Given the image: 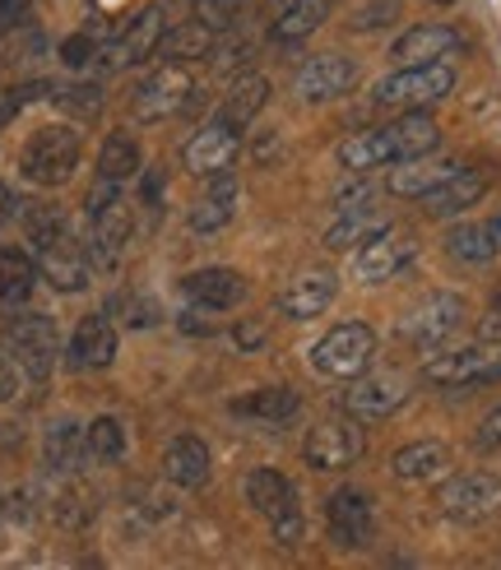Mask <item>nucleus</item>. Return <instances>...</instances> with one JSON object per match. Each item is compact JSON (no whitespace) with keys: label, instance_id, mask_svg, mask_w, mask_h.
Masks as SVG:
<instances>
[{"label":"nucleus","instance_id":"9b49d317","mask_svg":"<svg viewBox=\"0 0 501 570\" xmlns=\"http://www.w3.org/2000/svg\"><path fill=\"white\" fill-rule=\"evenodd\" d=\"M163 38H167V10H163V6H149L139 19H130V23L121 28V38L111 42L107 51H98L94 61H98L102 75L130 70V66H139V61H149V56L163 47Z\"/></svg>","mask_w":501,"mask_h":570},{"label":"nucleus","instance_id":"4d7b16f0","mask_svg":"<svg viewBox=\"0 0 501 570\" xmlns=\"http://www.w3.org/2000/svg\"><path fill=\"white\" fill-rule=\"evenodd\" d=\"M10 66V42H6V33H0V70Z\"/></svg>","mask_w":501,"mask_h":570},{"label":"nucleus","instance_id":"a19ab883","mask_svg":"<svg viewBox=\"0 0 501 570\" xmlns=\"http://www.w3.org/2000/svg\"><path fill=\"white\" fill-rule=\"evenodd\" d=\"M242 10H246V0H195V19L209 23L214 33H233Z\"/></svg>","mask_w":501,"mask_h":570},{"label":"nucleus","instance_id":"de8ad7c7","mask_svg":"<svg viewBox=\"0 0 501 570\" xmlns=\"http://www.w3.org/2000/svg\"><path fill=\"white\" fill-rule=\"evenodd\" d=\"M94 56H98V47H94V38H89V33H75V38H66V42H61V61H66L70 70L89 66Z\"/></svg>","mask_w":501,"mask_h":570},{"label":"nucleus","instance_id":"49530a36","mask_svg":"<svg viewBox=\"0 0 501 570\" xmlns=\"http://www.w3.org/2000/svg\"><path fill=\"white\" fill-rule=\"evenodd\" d=\"M117 199H121V181H111V177H94L89 195H84V209H89V218H94V214H102L107 205H117Z\"/></svg>","mask_w":501,"mask_h":570},{"label":"nucleus","instance_id":"79ce46f5","mask_svg":"<svg viewBox=\"0 0 501 570\" xmlns=\"http://www.w3.org/2000/svg\"><path fill=\"white\" fill-rule=\"evenodd\" d=\"M246 61H256V38H228L214 47V70H246Z\"/></svg>","mask_w":501,"mask_h":570},{"label":"nucleus","instance_id":"7c9ffc66","mask_svg":"<svg viewBox=\"0 0 501 570\" xmlns=\"http://www.w3.org/2000/svg\"><path fill=\"white\" fill-rule=\"evenodd\" d=\"M445 469H451V445H441V441H413L395 450V460H390L395 482H436Z\"/></svg>","mask_w":501,"mask_h":570},{"label":"nucleus","instance_id":"423d86ee","mask_svg":"<svg viewBox=\"0 0 501 570\" xmlns=\"http://www.w3.org/2000/svg\"><path fill=\"white\" fill-rule=\"evenodd\" d=\"M0 338H6V348L19 357L23 376L28 381H47L56 357H61V334H56V321L51 316H10L6 330H0Z\"/></svg>","mask_w":501,"mask_h":570},{"label":"nucleus","instance_id":"20e7f679","mask_svg":"<svg viewBox=\"0 0 501 570\" xmlns=\"http://www.w3.org/2000/svg\"><path fill=\"white\" fill-rule=\"evenodd\" d=\"M372 357H376V330L367 321H344L312 348V372L330 381H353L367 372Z\"/></svg>","mask_w":501,"mask_h":570},{"label":"nucleus","instance_id":"b1692460","mask_svg":"<svg viewBox=\"0 0 501 570\" xmlns=\"http://www.w3.org/2000/svg\"><path fill=\"white\" fill-rule=\"evenodd\" d=\"M242 497H246V505L256 510V515H265V520H278L284 510H297L302 501H297V488L293 482L278 473V469H250L246 478H242Z\"/></svg>","mask_w":501,"mask_h":570},{"label":"nucleus","instance_id":"0eeeda50","mask_svg":"<svg viewBox=\"0 0 501 570\" xmlns=\"http://www.w3.org/2000/svg\"><path fill=\"white\" fill-rule=\"evenodd\" d=\"M362 454H367V432H362L357 417H334V422H316L302 441V460L316 473H340L353 469Z\"/></svg>","mask_w":501,"mask_h":570},{"label":"nucleus","instance_id":"c03bdc74","mask_svg":"<svg viewBox=\"0 0 501 570\" xmlns=\"http://www.w3.org/2000/svg\"><path fill=\"white\" fill-rule=\"evenodd\" d=\"M38 94H51V83H42V79H33V83H19V89H10V94H0V135H6V126L19 117V107L23 102H33Z\"/></svg>","mask_w":501,"mask_h":570},{"label":"nucleus","instance_id":"864d4df0","mask_svg":"<svg viewBox=\"0 0 501 570\" xmlns=\"http://www.w3.org/2000/svg\"><path fill=\"white\" fill-rule=\"evenodd\" d=\"M154 316H158L154 302H135V306H130V325H135V330H149V325H158Z\"/></svg>","mask_w":501,"mask_h":570},{"label":"nucleus","instance_id":"473e14b6","mask_svg":"<svg viewBox=\"0 0 501 570\" xmlns=\"http://www.w3.org/2000/svg\"><path fill=\"white\" fill-rule=\"evenodd\" d=\"M445 250H451L460 265H492L501 250V233H497V223H460V227H451V237H445Z\"/></svg>","mask_w":501,"mask_h":570},{"label":"nucleus","instance_id":"72a5a7b5","mask_svg":"<svg viewBox=\"0 0 501 570\" xmlns=\"http://www.w3.org/2000/svg\"><path fill=\"white\" fill-rule=\"evenodd\" d=\"M214 47H218V33L209 23H200V19H190V23H177V28H167V38H163V56L173 66H190V61H205V56H214Z\"/></svg>","mask_w":501,"mask_h":570},{"label":"nucleus","instance_id":"09e8293b","mask_svg":"<svg viewBox=\"0 0 501 570\" xmlns=\"http://www.w3.org/2000/svg\"><path fill=\"white\" fill-rule=\"evenodd\" d=\"M19 390H23V366L0 353V404H14Z\"/></svg>","mask_w":501,"mask_h":570},{"label":"nucleus","instance_id":"37998d69","mask_svg":"<svg viewBox=\"0 0 501 570\" xmlns=\"http://www.w3.org/2000/svg\"><path fill=\"white\" fill-rule=\"evenodd\" d=\"M372 195L376 186L367 181V173H348V181L334 190V214H344V209H362V205H372Z\"/></svg>","mask_w":501,"mask_h":570},{"label":"nucleus","instance_id":"8fccbe9b","mask_svg":"<svg viewBox=\"0 0 501 570\" xmlns=\"http://www.w3.org/2000/svg\"><path fill=\"white\" fill-rule=\"evenodd\" d=\"M265 338H269V330H265L261 321H242V325L233 330V344H237L242 353H250V348H265Z\"/></svg>","mask_w":501,"mask_h":570},{"label":"nucleus","instance_id":"13d9d810","mask_svg":"<svg viewBox=\"0 0 501 570\" xmlns=\"http://www.w3.org/2000/svg\"><path fill=\"white\" fill-rule=\"evenodd\" d=\"M0 524H6V497H0Z\"/></svg>","mask_w":501,"mask_h":570},{"label":"nucleus","instance_id":"2eb2a0df","mask_svg":"<svg viewBox=\"0 0 501 570\" xmlns=\"http://www.w3.org/2000/svg\"><path fill=\"white\" fill-rule=\"evenodd\" d=\"M409 399V381L404 376H390V372H381V376H353L348 381V390L340 394V409L348 413V417H357V422H381V417H390L400 404Z\"/></svg>","mask_w":501,"mask_h":570},{"label":"nucleus","instance_id":"c9c22d12","mask_svg":"<svg viewBox=\"0 0 501 570\" xmlns=\"http://www.w3.org/2000/svg\"><path fill=\"white\" fill-rule=\"evenodd\" d=\"M385 227V218L376 214V205H362V209H344L340 218H334L325 227V246L330 250H357L367 237H376Z\"/></svg>","mask_w":501,"mask_h":570},{"label":"nucleus","instance_id":"a18cd8bd","mask_svg":"<svg viewBox=\"0 0 501 570\" xmlns=\"http://www.w3.org/2000/svg\"><path fill=\"white\" fill-rule=\"evenodd\" d=\"M400 14V0H372V6H362L357 14H353V33H376V28H385L390 19Z\"/></svg>","mask_w":501,"mask_h":570},{"label":"nucleus","instance_id":"5fc2aeb1","mask_svg":"<svg viewBox=\"0 0 501 570\" xmlns=\"http://www.w3.org/2000/svg\"><path fill=\"white\" fill-rule=\"evenodd\" d=\"M14 209H19V205H14V190H10L6 181H0V227H6V223L14 218Z\"/></svg>","mask_w":501,"mask_h":570},{"label":"nucleus","instance_id":"e433bc0d","mask_svg":"<svg viewBox=\"0 0 501 570\" xmlns=\"http://www.w3.org/2000/svg\"><path fill=\"white\" fill-rule=\"evenodd\" d=\"M139 173V145L130 130H111L102 139V154H98V177H111V181H130Z\"/></svg>","mask_w":501,"mask_h":570},{"label":"nucleus","instance_id":"f257e3e1","mask_svg":"<svg viewBox=\"0 0 501 570\" xmlns=\"http://www.w3.org/2000/svg\"><path fill=\"white\" fill-rule=\"evenodd\" d=\"M441 149V126L428 111H395V121L357 130L340 145V163L348 173H376V167H395L418 154H436Z\"/></svg>","mask_w":501,"mask_h":570},{"label":"nucleus","instance_id":"dca6fc26","mask_svg":"<svg viewBox=\"0 0 501 570\" xmlns=\"http://www.w3.org/2000/svg\"><path fill=\"white\" fill-rule=\"evenodd\" d=\"M117 348H121L117 325H111L107 311H94V316H84L75 325L70 344H66V362L75 372H102V366L117 362Z\"/></svg>","mask_w":501,"mask_h":570},{"label":"nucleus","instance_id":"cd10ccee","mask_svg":"<svg viewBox=\"0 0 501 570\" xmlns=\"http://www.w3.org/2000/svg\"><path fill=\"white\" fill-rule=\"evenodd\" d=\"M265 102H269V79H265V75H256V70H242V75L228 83V94H223L218 117L246 130V126L265 111Z\"/></svg>","mask_w":501,"mask_h":570},{"label":"nucleus","instance_id":"f03ea898","mask_svg":"<svg viewBox=\"0 0 501 570\" xmlns=\"http://www.w3.org/2000/svg\"><path fill=\"white\" fill-rule=\"evenodd\" d=\"M84 158V135L75 126H42L28 135V145L19 154V173L33 186H66L75 177V167Z\"/></svg>","mask_w":501,"mask_h":570},{"label":"nucleus","instance_id":"58836bf2","mask_svg":"<svg viewBox=\"0 0 501 570\" xmlns=\"http://www.w3.org/2000/svg\"><path fill=\"white\" fill-rule=\"evenodd\" d=\"M84 441H89V460L117 464L121 454H126V426H121V417L102 413V417H94L89 426H84Z\"/></svg>","mask_w":501,"mask_h":570},{"label":"nucleus","instance_id":"c85d7f7f","mask_svg":"<svg viewBox=\"0 0 501 570\" xmlns=\"http://www.w3.org/2000/svg\"><path fill=\"white\" fill-rule=\"evenodd\" d=\"M38 255L28 246H0V302L6 306H23L38 288Z\"/></svg>","mask_w":501,"mask_h":570},{"label":"nucleus","instance_id":"393cba45","mask_svg":"<svg viewBox=\"0 0 501 570\" xmlns=\"http://www.w3.org/2000/svg\"><path fill=\"white\" fill-rule=\"evenodd\" d=\"M126 237H130V209L117 199V205H107L102 214L89 218V246H84V250H89V261H94V265L111 269V265L121 261Z\"/></svg>","mask_w":501,"mask_h":570},{"label":"nucleus","instance_id":"f3484780","mask_svg":"<svg viewBox=\"0 0 501 570\" xmlns=\"http://www.w3.org/2000/svg\"><path fill=\"white\" fill-rule=\"evenodd\" d=\"M464 38L455 23H413L390 47V61L395 66H428V61H445L451 51H460Z\"/></svg>","mask_w":501,"mask_h":570},{"label":"nucleus","instance_id":"603ef678","mask_svg":"<svg viewBox=\"0 0 501 570\" xmlns=\"http://www.w3.org/2000/svg\"><path fill=\"white\" fill-rule=\"evenodd\" d=\"M479 445H483V450H501V409L488 413V422L479 426Z\"/></svg>","mask_w":501,"mask_h":570},{"label":"nucleus","instance_id":"a878e982","mask_svg":"<svg viewBox=\"0 0 501 570\" xmlns=\"http://www.w3.org/2000/svg\"><path fill=\"white\" fill-rule=\"evenodd\" d=\"M483 190H488V173H479V167H460L451 181H441L432 195H423V209L432 218H455V214L479 205Z\"/></svg>","mask_w":501,"mask_h":570},{"label":"nucleus","instance_id":"f8f14e48","mask_svg":"<svg viewBox=\"0 0 501 570\" xmlns=\"http://www.w3.org/2000/svg\"><path fill=\"white\" fill-rule=\"evenodd\" d=\"M418 255V242H413V233H404V227H395V223H385L376 237H367L357 246V255H353V278L357 283H385V278H395L409 261Z\"/></svg>","mask_w":501,"mask_h":570},{"label":"nucleus","instance_id":"39448f33","mask_svg":"<svg viewBox=\"0 0 501 570\" xmlns=\"http://www.w3.org/2000/svg\"><path fill=\"white\" fill-rule=\"evenodd\" d=\"M423 381L441 390H464V385H492L501 381V338H483L455 353H436L423 362Z\"/></svg>","mask_w":501,"mask_h":570},{"label":"nucleus","instance_id":"a211bd4d","mask_svg":"<svg viewBox=\"0 0 501 570\" xmlns=\"http://www.w3.org/2000/svg\"><path fill=\"white\" fill-rule=\"evenodd\" d=\"M357 83V66L340 51H325V56H312L302 70H297V98L302 102H334L344 98Z\"/></svg>","mask_w":501,"mask_h":570},{"label":"nucleus","instance_id":"4c0bfd02","mask_svg":"<svg viewBox=\"0 0 501 570\" xmlns=\"http://www.w3.org/2000/svg\"><path fill=\"white\" fill-rule=\"evenodd\" d=\"M61 237H70V223L56 205H28L23 209V246L33 255L47 250L51 242H61Z\"/></svg>","mask_w":501,"mask_h":570},{"label":"nucleus","instance_id":"6ab92c4d","mask_svg":"<svg viewBox=\"0 0 501 570\" xmlns=\"http://www.w3.org/2000/svg\"><path fill=\"white\" fill-rule=\"evenodd\" d=\"M237 199H242V186H237V177H233V167H223V173L205 177V195L195 199L190 214H186L190 233H200V237L223 233V227L233 223V214H237Z\"/></svg>","mask_w":501,"mask_h":570},{"label":"nucleus","instance_id":"aec40b11","mask_svg":"<svg viewBox=\"0 0 501 570\" xmlns=\"http://www.w3.org/2000/svg\"><path fill=\"white\" fill-rule=\"evenodd\" d=\"M181 293L190 306L209 311V316H218V311H233L246 302V278L228 265H209V269H195L181 278Z\"/></svg>","mask_w":501,"mask_h":570},{"label":"nucleus","instance_id":"ea45409f","mask_svg":"<svg viewBox=\"0 0 501 570\" xmlns=\"http://www.w3.org/2000/svg\"><path fill=\"white\" fill-rule=\"evenodd\" d=\"M56 107L70 111V117H102V107H107V89L102 83H70V89L56 94Z\"/></svg>","mask_w":501,"mask_h":570},{"label":"nucleus","instance_id":"bb28decb","mask_svg":"<svg viewBox=\"0 0 501 570\" xmlns=\"http://www.w3.org/2000/svg\"><path fill=\"white\" fill-rule=\"evenodd\" d=\"M163 478L173 488H205L209 478V445L200 436H177L163 450Z\"/></svg>","mask_w":501,"mask_h":570},{"label":"nucleus","instance_id":"3c124183","mask_svg":"<svg viewBox=\"0 0 501 570\" xmlns=\"http://www.w3.org/2000/svg\"><path fill=\"white\" fill-rule=\"evenodd\" d=\"M28 10L33 0H0V33H14L19 23H28Z\"/></svg>","mask_w":501,"mask_h":570},{"label":"nucleus","instance_id":"5701e85b","mask_svg":"<svg viewBox=\"0 0 501 570\" xmlns=\"http://www.w3.org/2000/svg\"><path fill=\"white\" fill-rule=\"evenodd\" d=\"M460 167H464V163H455V158L418 154V158L395 163V173L385 177V190H390V195H400V199H423V195H432L441 181H451Z\"/></svg>","mask_w":501,"mask_h":570},{"label":"nucleus","instance_id":"2f4dec72","mask_svg":"<svg viewBox=\"0 0 501 570\" xmlns=\"http://www.w3.org/2000/svg\"><path fill=\"white\" fill-rule=\"evenodd\" d=\"M233 413L237 417H256L265 426H284V422H293L302 413V394L284 390V385H278V390H250V394L233 399Z\"/></svg>","mask_w":501,"mask_h":570},{"label":"nucleus","instance_id":"bf43d9fd","mask_svg":"<svg viewBox=\"0 0 501 570\" xmlns=\"http://www.w3.org/2000/svg\"><path fill=\"white\" fill-rule=\"evenodd\" d=\"M497 233H501V218H497Z\"/></svg>","mask_w":501,"mask_h":570},{"label":"nucleus","instance_id":"c756f323","mask_svg":"<svg viewBox=\"0 0 501 570\" xmlns=\"http://www.w3.org/2000/svg\"><path fill=\"white\" fill-rule=\"evenodd\" d=\"M42 454L51 473H79L89 460V441H84V426L75 417H56L42 436Z\"/></svg>","mask_w":501,"mask_h":570},{"label":"nucleus","instance_id":"9d476101","mask_svg":"<svg viewBox=\"0 0 501 570\" xmlns=\"http://www.w3.org/2000/svg\"><path fill=\"white\" fill-rule=\"evenodd\" d=\"M469 321V306L460 293H432L418 302L409 316L395 325V334L404 338V344H418V348H436L441 338H451L460 325Z\"/></svg>","mask_w":501,"mask_h":570},{"label":"nucleus","instance_id":"4be33fe9","mask_svg":"<svg viewBox=\"0 0 501 570\" xmlns=\"http://www.w3.org/2000/svg\"><path fill=\"white\" fill-rule=\"evenodd\" d=\"M340 297V278H334L330 269H306L297 274L284 293H278V316L288 321H316L325 316V306Z\"/></svg>","mask_w":501,"mask_h":570},{"label":"nucleus","instance_id":"7ed1b4c3","mask_svg":"<svg viewBox=\"0 0 501 570\" xmlns=\"http://www.w3.org/2000/svg\"><path fill=\"white\" fill-rule=\"evenodd\" d=\"M451 89H455V66H445V61L400 66L372 89V102L381 111H428L441 98H451Z\"/></svg>","mask_w":501,"mask_h":570},{"label":"nucleus","instance_id":"412c9836","mask_svg":"<svg viewBox=\"0 0 501 570\" xmlns=\"http://www.w3.org/2000/svg\"><path fill=\"white\" fill-rule=\"evenodd\" d=\"M38 269H42V278L51 283L56 293H84L94 283V261L75 237H61V242H51L47 250H38Z\"/></svg>","mask_w":501,"mask_h":570},{"label":"nucleus","instance_id":"6e6552de","mask_svg":"<svg viewBox=\"0 0 501 570\" xmlns=\"http://www.w3.org/2000/svg\"><path fill=\"white\" fill-rule=\"evenodd\" d=\"M436 510L455 524H483L501 515V478L497 473H455L451 482H441Z\"/></svg>","mask_w":501,"mask_h":570},{"label":"nucleus","instance_id":"4468645a","mask_svg":"<svg viewBox=\"0 0 501 570\" xmlns=\"http://www.w3.org/2000/svg\"><path fill=\"white\" fill-rule=\"evenodd\" d=\"M237 154H242V126L214 117L186 139L181 163H186V173H195V177H214V173H223V167H233Z\"/></svg>","mask_w":501,"mask_h":570},{"label":"nucleus","instance_id":"6e6d98bb","mask_svg":"<svg viewBox=\"0 0 501 570\" xmlns=\"http://www.w3.org/2000/svg\"><path fill=\"white\" fill-rule=\"evenodd\" d=\"M297 6V0H261V10L274 19V14H284V10H293Z\"/></svg>","mask_w":501,"mask_h":570},{"label":"nucleus","instance_id":"f704fd0d","mask_svg":"<svg viewBox=\"0 0 501 570\" xmlns=\"http://www.w3.org/2000/svg\"><path fill=\"white\" fill-rule=\"evenodd\" d=\"M330 10H334V0H297L293 10H284V14H274V23H269V38L274 42H306L316 33V28L330 19Z\"/></svg>","mask_w":501,"mask_h":570},{"label":"nucleus","instance_id":"ddd939ff","mask_svg":"<svg viewBox=\"0 0 501 570\" xmlns=\"http://www.w3.org/2000/svg\"><path fill=\"white\" fill-rule=\"evenodd\" d=\"M190 98V79L181 66H163L154 70L139 89L130 94V117L139 126H154V121H167V117H177V111L186 107Z\"/></svg>","mask_w":501,"mask_h":570},{"label":"nucleus","instance_id":"1a4fd4ad","mask_svg":"<svg viewBox=\"0 0 501 570\" xmlns=\"http://www.w3.org/2000/svg\"><path fill=\"white\" fill-rule=\"evenodd\" d=\"M325 529L340 552H362L376 538V501L362 488H340L325 501Z\"/></svg>","mask_w":501,"mask_h":570}]
</instances>
